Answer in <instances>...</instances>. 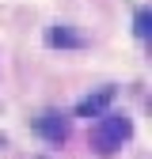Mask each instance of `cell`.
<instances>
[{
  "instance_id": "1",
  "label": "cell",
  "mask_w": 152,
  "mask_h": 159,
  "mask_svg": "<svg viewBox=\"0 0 152 159\" xmlns=\"http://www.w3.org/2000/svg\"><path fill=\"white\" fill-rule=\"evenodd\" d=\"M129 136H133V121L126 114H99V121L91 129V148L99 155H114Z\"/></svg>"
},
{
  "instance_id": "2",
  "label": "cell",
  "mask_w": 152,
  "mask_h": 159,
  "mask_svg": "<svg viewBox=\"0 0 152 159\" xmlns=\"http://www.w3.org/2000/svg\"><path fill=\"white\" fill-rule=\"evenodd\" d=\"M34 129L42 133L50 144H65V140H69V117H65V114H53V110H50V114H42V117L34 121Z\"/></svg>"
},
{
  "instance_id": "3",
  "label": "cell",
  "mask_w": 152,
  "mask_h": 159,
  "mask_svg": "<svg viewBox=\"0 0 152 159\" xmlns=\"http://www.w3.org/2000/svg\"><path fill=\"white\" fill-rule=\"evenodd\" d=\"M110 98H114V87H103L99 95H91V98H84V102L76 106V114H80V117H99V114L107 110V102H110Z\"/></svg>"
},
{
  "instance_id": "4",
  "label": "cell",
  "mask_w": 152,
  "mask_h": 159,
  "mask_svg": "<svg viewBox=\"0 0 152 159\" xmlns=\"http://www.w3.org/2000/svg\"><path fill=\"white\" fill-rule=\"evenodd\" d=\"M50 46H69V49H76V46H84V38L72 34V30H65V27H53L50 30Z\"/></svg>"
},
{
  "instance_id": "5",
  "label": "cell",
  "mask_w": 152,
  "mask_h": 159,
  "mask_svg": "<svg viewBox=\"0 0 152 159\" xmlns=\"http://www.w3.org/2000/svg\"><path fill=\"white\" fill-rule=\"evenodd\" d=\"M148 23H152V15H148V8H141V11H137V27H133L137 38H148V30H152Z\"/></svg>"
}]
</instances>
